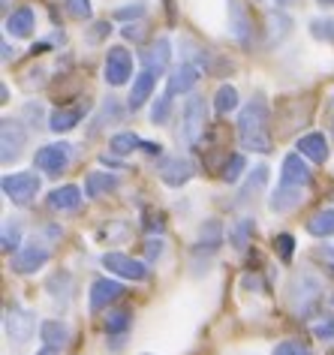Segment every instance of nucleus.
<instances>
[{
  "mask_svg": "<svg viewBox=\"0 0 334 355\" xmlns=\"http://www.w3.org/2000/svg\"><path fill=\"white\" fill-rule=\"evenodd\" d=\"M121 118H124V109H121V103L115 100V96H109V100L103 103V109H100V118L94 121V132L105 127V121H112V123H118Z\"/></svg>",
  "mask_w": 334,
  "mask_h": 355,
  "instance_id": "obj_35",
  "label": "nucleus"
},
{
  "mask_svg": "<svg viewBox=\"0 0 334 355\" xmlns=\"http://www.w3.org/2000/svg\"><path fill=\"white\" fill-rule=\"evenodd\" d=\"M208 127V105H205V96H196L193 94L181 109V127H178V141L184 145H196L199 136L205 132Z\"/></svg>",
  "mask_w": 334,
  "mask_h": 355,
  "instance_id": "obj_3",
  "label": "nucleus"
},
{
  "mask_svg": "<svg viewBox=\"0 0 334 355\" xmlns=\"http://www.w3.org/2000/svg\"><path fill=\"white\" fill-rule=\"evenodd\" d=\"M268 21H271V42H283L289 37V31H292V19H289L283 10L271 12Z\"/></svg>",
  "mask_w": 334,
  "mask_h": 355,
  "instance_id": "obj_34",
  "label": "nucleus"
},
{
  "mask_svg": "<svg viewBox=\"0 0 334 355\" xmlns=\"http://www.w3.org/2000/svg\"><path fill=\"white\" fill-rule=\"evenodd\" d=\"M85 114H87V103L85 105H69V109L60 105V109H55L49 114V130L51 132H69L82 123Z\"/></svg>",
  "mask_w": 334,
  "mask_h": 355,
  "instance_id": "obj_19",
  "label": "nucleus"
},
{
  "mask_svg": "<svg viewBox=\"0 0 334 355\" xmlns=\"http://www.w3.org/2000/svg\"><path fill=\"white\" fill-rule=\"evenodd\" d=\"M154 85H157V73L151 69H142L133 85H130V96H127V109L130 112H139L145 103H151V94H154Z\"/></svg>",
  "mask_w": 334,
  "mask_h": 355,
  "instance_id": "obj_16",
  "label": "nucleus"
},
{
  "mask_svg": "<svg viewBox=\"0 0 334 355\" xmlns=\"http://www.w3.org/2000/svg\"><path fill=\"white\" fill-rule=\"evenodd\" d=\"M3 328H6V337H10L15 346H24L37 334V313L21 304H10L3 313Z\"/></svg>",
  "mask_w": 334,
  "mask_h": 355,
  "instance_id": "obj_5",
  "label": "nucleus"
},
{
  "mask_svg": "<svg viewBox=\"0 0 334 355\" xmlns=\"http://www.w3.org/2000/svg\"><path fill=\"white\" fill-rule=\"evenodd\" d=\"M274 3H277V6H289V3H292V0H274Z\"/></svg>",
  "mask_w": 334,
  "mask_h": 355,
  "instance_id": "obj_52",
  "label": "nucleus"
},
{
  "mask_svg": "<svg viewBox=\"0 0 334 355\" xmlns=\"http://www.w3.org/2000/svg\"><path fill=\"white\" fill-rule=\"evenodd\" d=\"M121 187V178L115 172H91L85 178V196L87 199H100V196H109Z\"/></svg>",
  "mask_w": 334,
  "mask_h": 355,
  "instance_id": "obj_21",
  "label": "nucleus"
},
{
  "mask_svg": "<svg viewBox=\"0 0 334 355\" xmlns=\"http://www.w3.org/2000/svg\"><path fill=\"white\" fill-rule=\"evenodd\" d=\"M298 205H301V187H286V184H277V190L268 199V208L274 214H289Z\"/></svg>",
  "mask_w": 334,
  "mask_h": 355,
  "instance_id": "obj_24",
  "label": "nucleus"
},
{
  "mask_svg": "<svg viewBox=\"0 0 334 355\" xmlns=\"http://www.w3.org/2000/svg\"><path fill=\"white\" fill-rule=\"evenodd\" d=\"M313 337L322 343H334V316H319L313 322Z\"/></svg>",
  "mask_w": 334,
  "mask_h": 355,
  "instance_id": "obj_39",
  "label": "nucleus"
},
{
  "mask_svg": "<svg viewBox=\"0 0 334 355\" xmlns=\"http://www.w3.org/2000/svg\"><path fill=\"white\" fill-rule=\"evenodd\" d=\"M49 259H51L49 247L39 244V241H30V244H21L19 250L12 253L10 268H12L15 274H37Z\"/></svg>",
  "mask_w": 334,
  "mask_h": 355,
  "instance_id": "obj_9",
  "label": "nucleus"
},
{
  "mask_svg": "<svg viewBox=\"0 0 334 355\" xmlns=\"http://www.w3.org/2000/svg\"><path fill=\"white\" fill-rule=\"evenodd\" d=\"M223 223H220L217 217H208L205 223L199 226V241H196V250H208V253H217L220 247H223Z\"/></svg>",
  "mask_w": 334,
  "mask_h": 355,
  "instance_id": "obj_23",
  "label": "nucleus"
},
{
  "mask_svg": "<svg viewBox=\"0 0 334 355\" xmlns=\"http://www.w3.org/2000/svg\"><path fill=\"white\" fill-rule=\"evenodd\" d=\"M64 6L73 19H91V12H94L91 0H64Z\"/></svg>",
  "mask_w": 334,
  "mask_h": 355,
  "instance_id": "obj_43",
  "label": "nucleus"
},
{
  "mask_svg": "<svg viewBox=\"0 0 334 355\" xmlns=\"http://www.w3.org/2000/svg\"><path fill=\"white\" fill-rule=\"evenodd\" d=\"M145 12H148V3L136 0V3H127V6H121V10H115V19H121V21H139Z\"/></svg>",
  "mask_w": 334,
  "mask_h": 355,
  "instance_id": "obj_40",
  "label": "nucleus"
},
{
  "mask_svg": "<svg viewBox=\"0 0 334 355\" xmlns=\"http://www.w3.org/2000/svg\"><path fill=\"white\" fill-rule=\"evenodd\" d=\"M163 241H160V238H157V241H148L145 244V253H148V259H160V256H163Z\"/></svg>",
  "mask_w": 334,
  "mask_h": 355,
  "instance_id": "obj_45",
  "label": "nucleus"
},
{
  "mask_svg": "<svg viewBox=\"0 0 334 355\" xmlns=\"http://www.w3.org/2000/svg\"><path fill=\"white\" fill-rule=\"evenodd\" d=\"M15 58V49H10V42H3V64H10Z\"/></svg>",
  "mask_w": 334,
  "mask_h": 355,
  "instance_id": "obj_49",
  "label": "nucleus"
},
{
  "mask_svg": "<svg viewBox=\"0 0 334 355\" xmlns=\"http://www.w3.org/2000/svg\"><path fill=\"white\" fill-rule=\"evenodd\" d=\"M319 6H334V0H316Z\"/></svg>",
  "mask_w": 334,
  "mask_h": 355,
  "instance_id": "obj_51",
  "label": "nucleus"
},
{
  "mask_svg": "<svg viewBox=\"0 0 334 355\" xmlns=\"http://www.w3.org/2000/svg\"><path fill=\"white\" fill-rule=\"evenodd\" d=\"M39 340L51 349H64L69 343V325L60 319H46V322H39Z\"/></svg>",
  "mask_w": 334,
  "mask_h": 355,
  "instance_id": "obj_25",
  "label": "nucleus"
},
{
  "mask_svg": "<svg viewBox=\"0 0 334 355\" xmlns=\"http://www.w3.org/2000/svg\"><path fill=\"white\" fill-rule=\"evenodd\" d=\"M24 114H28L30 121H37V123H39V118H42V109H39V105H33V103H30L28 109H24Z\"/></svg>",
  "mask_w": 334,
  "mask_h": 355,
  "instance_id": "obj_48",
  "label": "nucleus"
},
{
  "mask_svg": "<svg viewBox=\"0 0 334 355\" xmlns=\"http://www.w3.org/2000/svg\"><path fill=\"white\" fill-rule=\"evenodd\" d=\"M307 235L313 238H331L334 235V208H322L316 211V214L307 220Z\"/></svg>",
  "mask_w": 334,
  "mask_h": 355,
  "instance_id": "obj_29",
  "label": "nucleus"
},
{
  "mask_svg": "<svg viewBox=\"0 0 334 355\" xmlns=\"http://www.w3.org/2000/svg\"><path fill=\"white\" fill-rule=\"evenodd\" d=\"M142 141L145 139H139L136 132H115L112 141H109V148H112L115 157H127V154H133L136 148H142Z\"/></svg>",
  "mask_w": 334,
  "mask_h": 355,
  "instance_id": "obj_32",
  "label": "nucleus"
},
{
  "mask_svg": "<svg viewBox=\"0 0 334 355\" xmlns=\"http://www.w3.org/2000/svg\"><path fill=\"white\" fill-rule=\"evenodd\" d=\"M0 187H3V196L12 202V205L19 208H28L33 199L39 196V175L33 172H12V175H3V181H0Z\"/></svg>",
  "mask_w": 334,
  "mask_h": 355,
  "instance_id": "obj_4",
  "label": "nucleus"
},
{
  "mask_svg": "<svg viewBox=\"0 0 334 355\" xmlns=\"http://www.w3.org/2000/svg\"><path fill=\"white\" fill-rule=\"evenodd\" d=\"M73 163V145H67V141H55V145H42L37 154H33V166L39 168V172H46L51 178L64 175L67 166Z\"/></svg>",
  "mask_w": 334,
  "mask_h": 355,
  "instance_id": "obj_6",
  "label": "nucleus"
},
{
  "mask_svg": "<svg viewBox=\"0 0 334 355\" xmlns=\"http://www.w3.org/2000/svg\"><path fill=\"white\" fill-rule=\"evenodd\" d=\"M274 247H277V253H280V259L283 262H292V253H295V238L289 235V232H280L274 238Z\"/></svg>",
  "mask_w": 334,
  "mask_h": 355,
  "instance_id": "obj_41",
  "label": "nucleus"
},
{
  "mask_svg": "<svg viewBox=\"0 0 334 355\" xmlns=\"http://www.w3.org/2000/svg\"><path fill=\"white\" fill-rule=\"evenodd\" d=\"M238 141L244 150H253V154H271V145H274V139H271V109L262 94L253 96L238 114Z\"/></svg>",
  "mask_w": 334,
  "mask_h": 355,
  "instance_id": "obj_1",
  "label": "nucleus"
},
{
  "mask_svg": "<svg viewBox=\"0 0 334 355\" xmlns=\"http://www.w3.org/2000/svg\"><path fill=\"white\" fill-rule=\"evenodd\" d=\"M286 295H289V304H292L295 313L304 316V313H310V310L319 304V298H322V280L316 277V274H310V271H298L295 277L289 280Z\"/></svg>",
  "mask_w": 334,
  "mask_h": 355,
  "instance_id": "obj_2",
  "label": "nucleus"
},
{
  "mask_svg": "<svg viewBox=\"0 0 334 355\" xmlns=\"http://www.w3.org/2000/svg\"><path fill=\"white\" fill-rule=\"evenodd\" d=\"M24 148H28V130H24V123L15 118H3L0 121V159L12 163V159L21 157Z\"/></svg>",
  "mask_w": 334,
  "mask_h": 355,
  "instance_id": "obj_7",
  "label": "nucleus"
},
{
  "mask_svg": "<svg viewBox=\"0 0 334 355\" xmlns=\"http://www.w3.org/2000/svg\"><path fill=\"white\" fill-rule=\"evenodd\" d=\"M325 123H328V130H331V136H334V96L328 100V105H325Z\"/></svg>",
  "mask_w": 334,
  "mask_h": 355,
  "instance_id": "obj_47",
  "label": "nucleus"
},
{
  "mask_svg": "<svg viewBox=\"0 0 334 355\" xmlns=\"http://www.w3.org/2000/svg\"><path fill=\"white\" fill-rule=\"evenodd\" d=\"M193 175H196V168H193L190 159L181 157V154L166 157L160 163V181L166 184V187H184Z\"/></svg>",
  "mask_w": 334,
  "mask_h": 355,
  "instance_id": "obj_14",
  "label": "nucleus"
},
{
  "mask_svg": "<svg viewBox=\"0 0 334 355\" xmlns=\"http://www.w3.org/2000/svg\"><path fill=\"white\" fill-rule=\"evenodd\" d=\"M331 355H334V352H331Z\"/></svg>",
  "mask_w": 334,
  "mask_h": 355,
  "instance_id": "obj_54",
  "label": "nucleus"
},
{
  "mask_svg": "<svg viewBox=\"0 0 334 355\" xmlns=\"http://www.w3.org/2000/svg\"><path fill=\"white\" fill-rule=\"evenodd\" d=\"M244 168H247V159H244V154H232L229 159H226V166H223V172H220V178H223L226 184H238L241 175H244Z\"/></svg>",
  "mask_w": 334,
  "mask_h": 355,
  "instance_id": "obj_36",
  "label": "nucleus"
},
{
  "mask_svg": "<svg viewBox=\"0 0 334 355\" xmlns=\"http://www.w3.org/2000/svg\"><path fill=\"white\" fill-rule=\"evenodd\" d=\"M103 76L112 87H121L133 78V55L124 46H112L105 51V64H103Z\"/></svg>",
  "mask_w": 334,
  "mask_h": 355,
  "instance_id": "obj_8",
  "label": "nucleus"
},
{
  "mask_svg": "<svg viewBox=\"0 0 334 355\" xmlns=\"http://www.w3.org/2000/svg\"><path fill=\"white\" fill-rule=\"evenodd\" d=\"M21 220H6L3 223V232H0V247L3 253H15L21 247Z\"/></svg>",
  "mask_w": 334,
  "mask_h": 355,
  "instance_id": "obj_33",
  "label": "nucleus"
},
{
  "mask_svg": "<svg viewBox=\"0 0 334 355\" xmlns=\"http://www.w3.org/2000/svg\"><path fill=\"white\" fill-rule=\"evenodd\" d=\"M253 238H256V220L253 217H241L238 223L229 226V244L235 250H247Z\"/></svg>",
  "mask_w": 334,
  "mask_h": 355,
  "instance_id": "obj_27",
  "label": "nucleus"
},
{
  "mask_svg": "<svg viewBox=\"0 0 334 355\" xmlns=\"http://www.w3.org/2000/svg\"><path fill=\"white\" fill-rule=\"evenodd\" d=\"M226 15H229V31L238 40V46L250 49L253 42V19L244 6V0H226Z\"/></svg>",
  "mask_w": 334,
  "mask_h": 355,
  "instance_id": "obj_11",
  "label": "nucleus"
},
{
  "mask_svg": "<svg viewBox=\"0 0 334 355\" xmlns=\"http://www.w3.org/2000/svg\"><path fill=\"white\" fill-rule=\"evenodd\" d=\"M100 262H103L105 271L118 274V277H124V280H133V283L148 280V265L139 262V259H133V256H127V253H118V250L103 253Z\"/></svg>",
  "mask_w": 334,
  "mask_h": 355,
  "instance_id": "obj_10",
  "label": "nucleus"
},
{
  "mask_svg": "<svg viewBox=\"0 0 334 355\" xmlns=\"http://www.w3.org/2000/svg\"><path fill=\"white\" fill-rule=\"evenodd\" d=\"M310 37L334 46V19H313L310 21Z\"/></svg>",
  "mask_w": 334,
  "mask_h": 355,
  "instance_id": "obj_37",
  "label": "nucleus"
},
{
  "mask_svg": "<svg viewBox=\"0 0 334 355\" xmlns=\"http://www.w3.org/2000/svg\"><path fill=\"white\" fill-rule=\"evenodd\" d=\"M331 304H334V292H331Z\"/></svg>",
  "mask_w": 334,
  "mask_h": 355,
  "instance_id": "obj_53",
  "label": "nucleus"
},
{
  "mask_svg": "<svg viewBox=\"0 0 334 355\" xmlns=\"http://www.w3.org/2000/svg\"><path fill=\"white\" fill-rule=\"evenodd\" d=\"M271 355H313L301 340H283V343H277L274 346V352Z\"/></svg>",
  "mask_w": 334,
  "mask_h": 355,
  "instance_id": "obj_44",
  "label": "nucleus"
},
{
  "mask_svg": "<svg viewBox=\"0 0 334 355\" xmlns=\"http://www.w3.org/2000/svg\"><path fill=\"white\" fill-rule=\"evenodd\" d=\"M87 304H91V313H100V310H105L109 304H115V301L124 295V283L112 280V277H96L91 283V292H87Z\"/></svg>",
  "mask_w": 334,
  "mask_h": 355,
  "instance_id": "obj_13",
  "label": "nucleus"
},
{
  "mask_svg": "<svg viewBox=\"0 0 334 355\" xmlns=\"http://www.w3.org/2000/svg\"><path fill=\"white\" fill-rule=\"evenodd\" d=\"M109 33H112V24L109 21H94L91 31L85 33V42H87V46H96V42H103Z\"/></svg>",
  "mask_w": 334,
  "mask_h": 355,
  "instance_id": "obj_42",
  "label": "nucleus"
},
{
  "mask_svg": "<svg viewBox=\"0 0 334 355\" xmlns=\"http://www.w3.org/2000/svg\"><path fill=\"white\" fill-rule=\"evenodd\" d=\"M33 28H37V15H33L30 6H21V10H15L6 15V33L15 40H28Z\"/></svg>",
  "mask_w": 334,
  "mask_h": 355,
  "instance_id": "obj_22",
  "label": "nucleus"
},
{
  "mask_svg": "<svg viewBox=\"0 0 334 355\" xmlns=\"http://www.w3.org/2000/svg\"><path fill=\"white\" fill-rule=\"evenodd\" d=\"M46 292L51 295V301H55V304L67 307V304H69V295H73V277H69L67 271L55 274V277L46 280Z\"/></svg>",
  "mask_w": 334,
  "mask_h": 355,
  "instance_id": "obj_28",
  "label": "nucleus"
},
{
  "mask_svg": "<svg viewBox=\"0 0 334 355\" xmlns=\"http://www.w3.org/2000/svg\"><path fill=\"white\" fill-rule=\"evenodd\" d=\"M238 91H235V85H220L217 94H214V112L217 114H229L238 109Z\"/></svg>",
  "mask_w": 334,
  "mask_h": 355,
  "instance_id": "obj_31",
  "label": "nucleus"
},
{
  "mask_svg": "<svg viewBox=\"0 0 334 355\" xmlns=\"http://www.w3.org/2000/svg\"><path fill=\"white\" fill-rule=\"evenodd\" d=\"M37 355H58V349H51V346H42V349Z\"/></svg>",
  "mask_w": 334,
  "mask_h": 355,
  "instance_id": "obj_50",
  "label": "nucleus"
},
{
  "mask_svg": "<svg viewBox=\"0 0 334 355\" xmlns=\"http://www.w3.org/2000/svg\"><path fill=\"white\" fill-rule=\"evenodd\" d=\"M268 184V166L265 163H259V166H253V172H250V178H247V184L241 187V193H238V202L244 205V202H250L256 193H262V187Z\"/></svg>",
  "mask_w": 334,
  "mask_h": 355,
  "instance_id": "obj_30",
  "label": "nucleus"
},
{
  "mask_svg": "<svg viewBox=\"0 0 334 355\" xmlns=\"http://www.w3.org/2000/svg\"><path fill=\"white\" fill-rule=\"evenodd\" d=\"M82 190L76 187V184H64V187H55L49 193V208L58 211V214H69V211H76L82 205Z\"/></svg>",
  "mask_w": 334,
  "mask_h": 355,
  "instance_id": "obj_20",
  "label": "nucleus"
},
{
  "mask_svg": "<svg viewBox=\"0 0 334 355\" xmlns=\"http://www.w3.org/2000/svg\"><path fill=\"white\" fill-rule=\"evenodd\" d=\"M169 60H172V42L166 40V37L154 40L151 46L142 51V64H145V69H151V73H157V76H163L166 69H169Z\"/></svg>",
  "mask_w": 334,
  "mask_h": 355,
  "instance_id": "obj_17",
  "label": "nucleus"
},
{
  "mask_svg": "<svg viewBox=\"0 0 334 355\" xmlns=\"http://www.w3.org/2000/svg\"><path fill=\"white\" fill-rule=\"evenodd\" d=\"M295 150L301 157H307L310 163H325V159L331 157V148H328V139H325V132H307L295 141Z\"/></svg>",
  "mask_w": 334,
  "mask_h": 355,
  "instance_id": "obj_18",
  "label": "nucleus"
},
{
  "mask_svg": "<svg viewBox=\"0 0 334 355\" xmlns=\"http://www.w3.org/2000/svg\"><path fill=\"white\" fill-rule=\"evenodd\" d=\"M103 325H105V334H109V337H118V340H124L127 331H130V325H133V310H130V307L109 310Z\"/></svg>",
  "mask_w": 334,
  "mask_h": 355,
  "instance_id": "obj_26",
  "label": "nucleus"
},
{
  "mask_svg": "<svg viewBox=\"0 0 334 355\" xmlns=\"http://www.w3.org/2000/svg\"><path fill=\"white\" fill-rule=\"evenodd\" d=\"M121 33H124V40H142V28H139V24H133V21H127Z\"/></svg>",
  "mask_w": 334,
  "mask_h": 355,
  "instance_id": "obj_46",
  "label": "nucleus"
},
{
  "mask_svg": "<svg viewBox=\"0 0 334 355\" xmlns=\"http://www.w3.org/2000/svg\"><path fill=\"white\" fill-rule=\"evenodd\" d=\"M169 114H172V96H169V94H166V96H157V103L151 105V123L163 127V123L169 121Z\"/></svg>",
  "mask_w": 334,
  "mask_h": 355,
  "instance_id": "obj_38",
  "label": "nucleus"
},
{
  "mask_svg": "<svg viewBox=\"0 0 334 355\" xmlns=\"http://www.w3.org/2000/svg\"><path fill=\"white\" fill-rule=\"evenodd\" d=\"M199 82V67L190 64V60H184L175 69H169V78H166V94L169 96H184L190 94L193 87Z\"/></svg>",
  "mask_w": 334,
  "mask_h": 355,
  "instance_id": "obj_15",
  "label": "nucleus"
},
{
  "mask_svg": "<svg viewBox=\"0 0 334 355\" xmlns=\"http://www.w3.org/2000/svg\"><path fill=\"white\" fill-rule=\"evenodd\" d=\"M310 159L301 157L295 150V154H286L283 163H280V184H286V187H307V184L313 181V172H310Z\"/></svg>",
  "mask_w": 334,
  "mask_h": 355,
  "instance_id": "obj_12",
  "label": "nucleus"
}]
</instances>
